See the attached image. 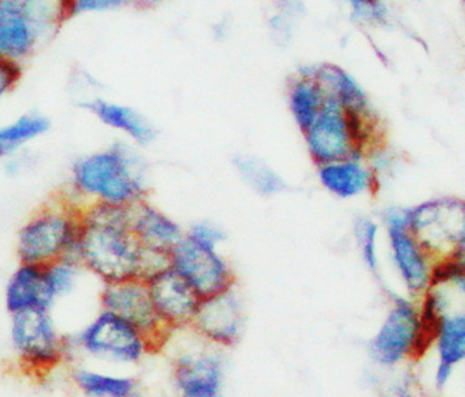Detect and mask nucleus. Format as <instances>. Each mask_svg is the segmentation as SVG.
Masks as SVG:
<instances>
[{
  "label": "nucleus",
  "mask_w": 465,
  "mask_h": 397,
  "mask_svg": "<svg viewBox=\"0 0 465 397\" xmlns=\"http://www.w3.org/2000/svg\"><path fill=\"white\" fill-rule=\"evenodd\" d=\"M10 343L17 368L43 379L72 361L69 340L52 311H28L11 315Z\"/></svg>",
  "instance_id": "5"
},
{
  "label": "nucleus",
  "mask_w": 465,
  "mask_h": 397,
  "mask_svg": "<svg viewBox=\"0 0 465 397\" xmlns=\"http://www.w3.org/2000/svg\"><path fill=\"white\" fill-rule=\"evenodd\" d=\"M306 70L322 85L324 96L337 103L341 109L366 120H379L365 89L354 76L335 64L306 65Z\"/></svg>",
  "instance_id": "15"
},
{
  "label": "nucleus",
  "mask_w": 465,
  "mask_h": 397,
  "mask_svg": "<svg viewBox=\"0 0 465 397\" xmlns=\"http://www.w3.org/2000/svg\"><path fill=\"white\" fill-rule=\"evenodd\" d=\"M153 309L162 323L174 334L190 329L202 298L171 267L146 281Z\"/></svg>",
  "instance_id": "13"
},
{
  "label": "nucleus",
  "mask_w": 465,
  "mask_h": 397,
  "mask_svg": "<svg viewBox=\"0 0 465 397\" xmlns=\"http://www.w3.org/2000/svg\"><path fill=\"white\" fill-rule=\"evenodd\" d=\"M408 230L436 263L464 256V201L460 197H438L408 207Z\"/></svg>",
  "instance_id": "7"
},
{
  "label": "nucleus",
  "mask_w": 465,
  "mask_h": 397,
  "mask_svg": "<svg viewBox=\"0 0 465 397\" xmlns=\"http://www.w3.org/2000/svg\"><path fill=\"white\" fill-rule=\"evenodd\" d=\"M70 381L84 397H143L140 382L134 377L112 374L89 365H74Z\"/></svg>",
  "instance_id": "21"
},
{
  "label": "nucleus",
  "mask_w": 465,
  "mask_h": 397,
  "mask_svg": "<svg viewBox=\"0 0 465 397\" xmlns=\"http://www.w3.org/2000/svg\"><path fill=\"white\" fill-rule=\"evenodd\" d=\"M377 234L379 227L370 217H359L354 223V236L359 247L360 256L370 271H379L377 256Z\"/></svg>",
  "instance_id": "28"
},
{
  "label": "nucleus",
  "mask_w": 465,
  "mask_h": 397,
  "mask_svg": "<svg viewBox=\"0 0 465 397\" xmlns=\"http://www.w3.org/2000/svg\"><path fill=\"white\" fill-rule=\"evenodd\" d=\"M225 363L221 351L214 344L205 348L182 350L173 361V383L175 392L191 388H223Z\"/></svg>",
  "instance_id": "14"
},
{
  "label": "nucleus",
  "mask_w": 465,
  "mask_h": 397,
  "mask_svg": "<svg viewBox=\"0 0 465 397\" xmlns=\"http://www.w3.org/2000/svg\"><path fill=\"white\" fill-rule=\"evenodd\" d=\"M302 13H304L302 0H275L269 27L272 35L276 37V43L287 44L291 41L296 22L302 19Z\"/></svg>",
  "instance_id": "27"
},
{
  "label": "nucleus",
  "mask_w": 465,
  "mask_h": 397,
  "mask_svg": "<svg viewBox=\"0 0 465 397\" xmlns=\"http://www.w3.org/2000/svg\"><path fill=\"white\" fill-rule=\"evenodd\" d=\"M83 208L67 194H58L28 217L16 236L19 263L54 264L74 258L80 239Z\"/></svg>",
  "instance_id": "3"
},
{
  "label": "nucleus",
  "mask_w": 465,
  "mask_h": 397,
  "mask_svg": "<svg viewBox=\"0 0 465 397\" xmlns=\"http://www.w3.org/2000/svg\"><path fill=\"white\" fill-rule=\"evenodd\" d=\"M74 260L103 284L148 281L170 267V254L144 249L129 227V208L90 203L81 213Z\"/></svg>",
  "instance_id": "1"
},
{
  "label": "nucleus",
  "mask_w": 465,
  "mask_h": 397,
  "mask_svg": "<svg viewBox=\"0 0 465 397\" xmlns=\"http://www.w3.org/2000/svg\"><path fill=\"white\" fill-rule=\"evenodd\" d=\"M70 17L89 13H107L129 5L127 0H67Z\"/></svg>",
  "instance_id": "30"
},
{
  "label": "nucleus",
  "mask_w": 465,
  "mask_h": 397,
  "mask_svg": "<svg viewBox=\"0 0 465 397\" xmlns=\"http://www.w3.org/2000/svg\"><path fill=\"white\" fill-rule=\"evenodd\" d=\"M41 44L43 39L22 10L19 0L0 4V59L24 65Z\"/></svg>",
  "instance_id": "18"
},
{
  "label": "nucleus",
  "mask_w": 465,
  "mask_h": 397,
  "mask_svg": "<svg viewBox=\"0 0 465 397\" xmlns=\"http://www.w3.org/2000/svg\"><path fill=\"white\" fill-rule=\"evenodd\" d=\"M185 236L196 241L199 244L213 247V249H217L225 241L223 230H219L213 223H197L191 225L190 230H186Z\"/></svg>",
  "instance_id": "32"
},
{
  "label": "nucleus",
  "mask_w": 465,
  "mask_h": 397,
  "mask_svg": "<svg viewBox=\"0 0 465 397\" xmlns=\"http://www.w3.org/2000/svg\"><path fill=\"white\" fill-rule=\"evenodd\" d=\"M287 101H289V109L296 126L304 133L320 115L326 96L318 81L307 72L306 67H302L289 81Z\"/></svg>",
  "instance_id": "23"
},
{
  "label": "nucleus",
  "mask_w": 465,
  "mask_h": 397,
  "mask_svg": "<svg viewBox=\"0 0 465 397\" xmlns=\"http://www.w3.org/2000/svg\"><path fill=\"white\" fill-rule=\"evenodd\" d=\"M129 5L140 6V8H148L159 4L160 0H127Z\"/></svg>",
  "instance_id": "35"
},
{
  "label": "nucleus",
  "mask_w": 465,
  "mask_h": 397,
  "mask_svg": "<svg viewBox=\"0 0 465 397\" xmlns=\"http://www.w3.org/2000/svg\"><path fill=\"white\" fill-rule=\"evenodd\" d=\"M48 289L54 295V302L67 298L80 286L81 278L85 271L78 261L74 258H64L54 264L44 267Z\"/></svg>",
  "instance_id": "26"
},
{
  "label": "nucleus",
  "mask_w": 465,
  "mask_h": 397,
  "mask_svg": "<svg viewBox=\"0 0 465 397\" xmlns=\"http://www.w3.org/2000/svg\"><path fill=\"white\" fill-rule=\"evenodd\" d=\"M67 196L81 208L90 203L131 208L148 197L144 168L137 153L123 144L89 154L72 168Z\"/></svg>",
  "instance_id": "2"
},
{
  "label": "nucleus",
  "mask_w": 465,
  "mask_h": 397,
  "mask_svg": "<svg viewBox=\"0 0 465 397\" xmlns=\"http://www.w3.org/2000/svg\"><path fill=\"white\" fill-rule=\"evenodd\" d=\"M100 309L115 313L116 317L133 324L151 342L155 352L164 348L173 335L153 309L146 281L127 280L103 284Z\"/></svg>",
  "instance_id": "9"
},
{
  "label": "nucleus",
  "mask_w": 465,
  "mask_h": 397,
  "mask_svg": "<svg viewBox=\"0 0 465 397\" xmlns=\"http://www.w3.org/2000/svg\"><path fill=\"white\" fill-rule=\"evenodd\" d=\"M318 179L324 190L340 199L374 194L379 188L376 171L360 155L318 166Z\"/></svg>",
  "instance_id": "16"
},
{
  "label": "nucleus",
  "mask_w": 465,
  "mask_h": 397,
  "mask_svg": "<svg viewBox=\"0 0 465 397\" xmlns=\"http://www.w3.org/2000/svg\"><path fill=\"white\" fill-rule=\"evenodd\" d=\"M425 352L419 304L410 298H394L370 342L371 359L383 368H396L408 361H419Z\"/></svg>",
  "instance_id": "8"
},
{
  "label": "nucleus",
  "mask_w": 465,
  "mask_h": 397,
  "mask_svg": "<svg viewBox=\"0 0 465 397\" xmlns=\"http://www.w3.org/2000/svg\"><path fill=\"white\" fill-rule=\"evenodd\" d=\"M85 107L95 115L101 123L106 126L126 134L138 144H149L155 138V129L146 118L138 114L135 109L123 104H116L112 101L98 100L89 101Z\"/></svg>",
  "instance_id": "22"
},
{
  "label": "nucleus",
  "mask_w": 465,
  "mask_h": 397,
  "mask_svg": "<svg viewBox=\"0 0 465 397\" xmlns=\"http://www.w3.org/2000/svg\"><path fill=\"white\" fill-rule=\"evenodd\" d=\"M48 127L47 118L37 114H25L5 126H0V157L16 153L47 133Z\"/></svg>",
  "instance_id": "25"
},
{
  "label": "nucleus",
  "mask_w": 465,
  "mask_h": 397,
  "mask_svg": "<svg viewBox=\"0 0 465 397\" xmlns=\"http://www.w3.org/2000/svg\"><path fill=\"white\" fill-rule=\"evenodd\" d=\"M170 267L190 284L201 298L236 286V275L232 265L217 249L183 238L170 252Z\"/></svg>",
  "instance_id": "11"
},
{
  "label": "nucleus",
  "mask_w": 465,
  "mask_h": 397,
  "mask_svg": "<svg viewBox=\"0 0 465 397\" xmlns=\"http://www.w3.org/2000/svg\"><path fill=\"white\" fill-rule=\"evenodd\" d=\"M245 309L242 297L232 289L202 298L196 317L191 323L193 334L217 348H232L242 337Z\"/></svg>",
  "instance_id": "12"
},
{
  "label": "nucleus",
  "mask_w": 465,
  "mask_h": 397,
  "mask_svg": "<svg viewBox=\"0 0 465 397\" xmlns=\"http://www.w3.org/2000/svg\"><path fill=\"white\" fill-rule=\"evenodd\" d=\"M22 74H24V65L0 59V100L19 84Z\"/></svg>",
  "instance_id": "33"
},
{
  "label": "nucleus",
  "mask_w": 465,
  "mask_h": 397,
  "mask_svg": "<svg viewBox=\"0 0 465 397\" xmlns=\"http://www.w3.org/2000/svg\"><path fill=\"white\" fill-rule=\"evenodd\" d=\"M234 170L247 185L260 196L272 197L287 190V184L264 160L252 155H236Z\"/></svg>",
  "instance_id": "24"
},
{
  "label": "nucleus",
  "mask_w": 465,
  "mask_h": 397,
  "mask_svg": "<svg viewBox=\"0 0 465 397\" xmlns=\"http://www.w3.org/2000/svg\"><path fill=\"white\" fill-rule=\"evenodd\" d=\"M381 219L388 230L392 261L411 298H420L431 286L436 261L408 230V208H386Z\"/></svg>",
  "instance_id": "10"
},
{
  "label": "nucleus",
  "mask_w": 465,
  "mask_h": 397,
  "mask_svg": "<svg viewBox=\"0 0 465 397\" xmlns=\"http://www.w3.org/2000/svg\"><path fill=\"white\" fill-rule=\"evenodd\" d=\"M351 8V16L361 25H388L391 19L385 0H346Z\"/></svg>",
  "instance_id": "29"
},
{
  "label": "nucleus",
  "mask_w": 465,
  "mask_h": 397,
  "mask_svg": "<svg viewBox=\"0 0 465 397\" xmlns=\"http://www.w3.org/2000/svg\"><path fill=\"white\" fill-rule=\"evenodd\" d=\"M433 344L439 355L434 385L444 390L453 377L456 366L460 365L465 357V315L462 309L449 311L440 317Z\"/></svg>",
  "instance_id": "20"
},
{
  "label": "nucleus",
  "mask_w": 465,
  "mask_h": 397,
  "mask_svg": "<svg viewBox=\"0 0 465 397\" xmlns=\"http://www.w3.org/2000/svg\"><path fill=\"white\" fill-rule=\"evenodd\" d=\"M129 227L144 249L166 254H170L185 234L179 223L148 201L129 208Z\"/></svg>",
  "instance_id": "19"
},
{
  "label": "nucleus",
  "mask_w": 465,
  "mask_h": 397,
  "mask_svg": "<svg viewBox=\"0 0 465 397\" xmlns=\"http://www.w3.org/2000/svg\"><path fill=\"white\" fill-rule=\"evenodd\" d=\"M54 295L48 289L43 265L19 263L5 286V307L10 315L28 311H54Z\"/></svg>",
  "instance_id": "17"
},
{
  "label": "nucleus",
  "mask_w": 465,
  "mask_h": 397,
  "mask_svg": "<svg viewBox=\"0 0 465 397\" xmlns=\"http://www.w3.org/2000/svg\"><path fill=\"white\" fill-rule=\"evenodd\" d=\"M67 340L72 359L81 357L112 365H137L155 352L137 328L103 309L80 331L67 335Z\"/></svg>",
  "instance_id": "6"
},
{
  "label": "nucleus",
  "mask_w": 465,
  "mask_h": 397,
  "mask_svg": "<svg viewBox=\"0 0 465 397\" xmlns=\"http://www.w3.org/2000/svg\"><path fill=\"white\" fill-rule=\"evenodd\" d=\"M381 397H429V394L423 392L422 385L416 381V377L403 374L390 382L381 390Z\"/></svg>",
  "instance_id": "31"
},
{
  "label": "nucleus",
  "mask_w": 465,
  "mask_h": 397,
  "mask_svg": "<svg viewBox=\"0 0 465 397\" xmlns=\"http://www.w3.org/2000/svg\"><path fill=\"white\" fill-rule=\"evenodd\" d=\"M307 153L317 166L348 157H366L381 148V122L349 114L332 100L324 101L320 115L302 133Z\"/></svg>",
  "instance_id": "4"
},
{
  "label": "nucleus",
  "mask_w": 465,
  "mask_h": 397,
  "mask_svg": "<svg viewBox=\"0 0 465 397\" xmlns=\"http://www.w3.org/2000/svg\"><path fill=\"white\" fill-rule=\"evenodd\" d=\"M4 2H5V0H0V4H4Z\"/></svg>",
  "instance_id": "36"
},
{
  "label": "nucleus",
  "mask_w": 465,
  "mask_h": 397,
  "mask_svg": "<svg viewBox=\"0 0 465 397\" xmlns=\"http://www.w3.org/2000/svg\"><path fill=\"white\" fill-rule=\"evenodd\" d=\"M177 397H225L223 396V388H191L185 392H175Z\"/></svg>",
  "instance_id": "34"
}]
</instances>
